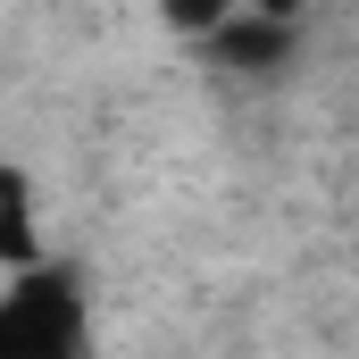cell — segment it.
<instances>
[{"mask_svg":"<svg viewBox=\"0 0 359 359\" xmlns=\"http://www.w3.org/2000/svg\"><path fill=\"white\" fill-rule=\"evenodd\" d=\"M84 351V292L67 268H8V292H0V359H67Z\"/></svg>","mask_w":359,"mask_h":359,"instance_id":"obj_1","label":"cell"},{"mask_svg":"<svg viewBox=\"0 0 359 359\" xmlns=\"http://www.w3.org/2000/svg\"><path fill=\"white\" fill-rule=\"evenodd\" d=\"M292 17H268V8H234L226 25H209L201 34V50L209 59H226V67H243V76H268V67H284L292 59Z\"/></svg>","mask_w":359,"mask_h":359,"instance_id":"obj_2","label":"cell"},{"mask_svg":"<svg viewBox=\"0 0 359 359\" xmlns=\"http://www.w3.org/2000/svg\"><path fill=\"white\" fill-rule=\"evenodd\" d=\"M234 8H243V0H159V17H168L176 34H192V42H201L209 25H226Z\"/></svg>","mask_w":359,"mask_h":359,"instance_id":"obj_3","label":"cell"},{"mask_svg":"<svg viewBox=\"0 0 359 359\" xmlns=\"http://www.w3.org/2000/svg\"><path fill=\"white\" fill-rule=\"evenodd\" d=\"M243 8H268V17H301V0H243Z\"/></svg>","mask_w":359,"mask_h":359,"instance_id":"obj_4","label":"cell"}]
</instances>
